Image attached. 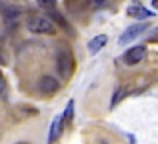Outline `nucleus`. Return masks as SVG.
<instances>
[{"label":"nucleus","mask_w":158,"mask_h":144,"mask_svg":"<svg viewBox=\"0 0 158 144\" xmlns=\"http://www.w3.org/2000/svg\"><path fill=\"white\" fill-rule=\"evenodd\" d=\"M72 116H74V102L70 100L68 104H66V110H64V118H62V120L70 122V120H72Z\"/></svg>","instance_id":"12"},{"label":"nucleus","mask_w":158,"mask_h":144,"mask_svg":"<svg viewBox=\"0 0 158 144\" xmlns=\"http://www.w3.org/2000/svg\"><path fill=\"white\" fill-rule=\"evenodd\" d=\"M6 80H4V76L2 74H0V96H4V94H6Z\"/></svg>","instance_id":"13"},{"label":"nucleus","mask_w":158,"mask_h":144,"mask_svg":"<svg viewBox=\"0 0 158 144\" xmlns=\"http://www.w3.org/2000/svg\"><path fill=\"white\" fill-rule=\"evenodd\" d=\"M144 54H146V46L136 44V46H132V48L126 50V54H124V62H126L128 66H134V64H138L140 60L144 58Z\"/></svg>","instance_id":"3"},{"label":"nucleus","mask_w":158,"mask_h":144,"mask_svg":"<svg viewBox=\"0 0 158 144\" xmlns=\"http://www.w3.org/2000/svg\"><path fill=\"white\" fill-rule=\"evenodd\" d=\"M124 92H126V90H124L122 86H120V88H116L114 96H112V100H110V106H116V104H118V102H120V100L124 98Z\"/></svg>","instance_id":"10"},{"label":"nucleus","mask_w":158,"mask_h":144,"mask_svg":"<svg viewBox=\"0 0 158 144\" xmlns=\"http://www.w3.org/2000/svg\"><path fill=\"white\" fill-rule=\"evenodd\" d=\"M126 14L132 16V18H138V20H150L152 16H154V12L148 10V8H144L140 2H132L130 6L126 8Z\"/></svg>","instance_id":"4"},{"label":"nucleus","mask_w":158,"mask_h":144,"mask_svg":"<svg viewBox=\"0 0 158 144\" xmlns=\"http://www.w3.org/2000/svg\"><path fill=\"white\" fill-rule=\"evenodd\" d=\"M104 2H106V0H92V4H94V6H102Z\"/></svg>","instance_id":"14"},{"label":"nucleus","mask_w":158,"mask_h":144,"mask_svg":"<svg viewBox=\"0 0 158 144\" xmlns=\"http://www.w3.org/2000/svg\"><path fill=\"white\" fill-rule=\"evenodd\" d=\"M38 90L42 94H54L60 90V80H56L54 76H42L38 80Z\"/></svg>","instance_id":"5"},{"label":"nucleus","mask_w":158,"mask_h":144,"mask_svg":"<svg viewBox=\"0 0 158 144\" xmlns=\"http://www.w3.org/2000/svg\"><path fill=\"white\" fill-rule=\"evenodd\" d=\"M56 2L58 0H36V4H38L40 8H44V10H54Z\"/></svg>","instance_id":"11"},{"label":"nucleus","mask_w":158,"mask_h":144,"mask_svg":"<svg viewBox=\"0 0 158 144\" xmlns=\"http://www.w3.org/2000/svg\"><path fill=\"white\" fill-rule=\"evenodd\" d=\"M16 144H30V142H26V140H22V142H16Z\"/></svg>","instance_id":"15"},{"label":"nucleus","mask_w":158,"mask_h":144,"mask_svg":"<svg viewBox=\"0 0 158 144\" xmlns=\"http://www.w3.org/2000/svg\"><path fill=\"white\" fill-rule=\"evenodd\" d=\"M62 132V116H56L52 120V126H50V134H48V142L54 144L58 138V134Z\"/></svg>","instance_id":"8"},{"label":"nucleus","mask_w":158,"mask_h":144,"mask_svg":"<svg viewBox=\"0 0 158 144\" xmlns=\"http://www.w3.org/2000/svg\"><path fill=\"white\" fill-rule=\"evenodd\" d=\"M56 64H58V72L62 74V78H68L70 74H72L74 70V58H72V54H70V50L68 48H62V50H58V54H56Z\"/></svg>","instance_id":"2"},{"label":"nucleus","mask_w":158,"mask_h":144,"mask_svg":"<svg viewBox=\"0 0 158 144\" xmlns=\"http://www.w3.org/2000/svg\"><path fill=\"white\" fill-rule=\"evenodd\" d=\"M28 30L34 32V34H54L56 26L48 16H32L28 20Z\"/></svg>","instance_id":"1"},{"label":"nucleus","mask_w":158,"mask_h":144,"mask_svg":"<svg viewBox=\"0 0 158 144\" xmlns=\"http://www.w3.org/2000/svg\"><path fill=\"white\" fill-rule=\"evenodd\" d=\"M108 42V36L106 34H98V36H94L92 40L88 42V52L90 54H96V52H100L102 48H104V44Z\"/></svg>","instance_id":"7"},{"label":"nucleus","mask_w":158,"mask_h":144,"mask_svg":"<svg viewBox=\"0 0 158 144\" xmlns=\"http://www.w3.org/2000/svg\"><path fill=\"white\" fill-rule=\"evenodd\" d=\"M144 30H146V24H134V26H128V28H126V32H124V34H120L118 44H126V42H130V40H134V38H136V36L142 34Z\"/></svg>","instance_id":"6"},{"label":"nucleus","mask_w":158,"mask_h":144,"mask_svg":"<svg viewBox=\"0 0 158 144\" xmlns=\"http://www.w3.org/2000/svg\"><path fill=\"white\" fill-rule=\"evenodd\" d=\"M48 18H50L52 22H58V24H60L62 28H66V30H70L68 22H66V18H64L62 14H58V12H50V16H48Z\"/></svg>","instance_id":"9"}]
</instances>
